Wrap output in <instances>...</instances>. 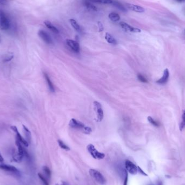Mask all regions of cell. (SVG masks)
I'll return each instance as SVG.
<instances>
[{
    "label": "cell",
    "instance_id": "cell-20",
    "mask_svg": "<svg viewBox=\"0 0 185 185\" xmlns=\"http://www.w3.org/2000/svg\"><path fill=\"white\" fill-rule=\"evenodd\" d=\"M69 22L71 23V26L73 27L74 29L76 30V32L80 33L81 32V28L80 26L78 24V23L76 22L75 20L70 19L69 20Z\"/></svg>",
    "mask_w": 185,
    "mask_h": 185
},
{
    "label": "cell",
    "instance_id": "cell-14",
    "mask_svg": "<svg viewBox=\"0 0 185 185\" xmlns=\"http://www.w3.org/2000/svg\"><path fill=\"white\" fill-rule=\"evenodd\" d=\"M127 6L129 9H131L133 11H135V12L144 13L145 11L144 9L141 6H137V5H135L131 4V3H127Z\"/></svg>",
    "mask_w": 185,
    "mask_h": 185
},
{
    "label": "cell",
    "instance_id": "cell-5",
    "mask_svg": "<svg viewBox=\"0 0 185 185\" xmlns=\"http://www.w3.org/2000/svg\"><path fill=\"white\" fill-rule=\"evenodd\" d=\"M125 167L128 173L132 175H135L138 172V167L130 160H127L126 161Z\"/></svg>",
    "mask_w": 185,
    "mask_h": 185
},
{
    "label": "cell",
    "instance_id": "cell-22",
    "mask_svg": "<svg viewBox=\"0 0 185 185\" xmlns=\"http://www.w3.org/2000/svg\"><path fill=\"white\" fill-rule=\"evenodd\" d=\"M42 171L44 174V177H46L47 179L50 180L51 177V171L50 170V169L47 167V166H44L42 167Z\"/></svg>",
    "mask_w": 185,
    "mask_h": 185
},
{
    "label": "cell",
    "instance_id": "cell-31",
    "mask_svg": "<svg viewBox=\"0 0 185 185\" xmlns=\"http://www.w3.org/2000/svg\"><path fill=\"white\" fill-rule=\"evenodd\" d=\"M13 55H7L5 56V57L3 59V61L5 62H8L10 61L11 59H13Z\"/></svg>",
    "mask_w": 185,
    "mask_h": 185
},
{
    "label": "cell",
    "instance_id": "cell-9",
    "mask_svg": "<svg viewBox=\"0 0 185 185\" xmlns=\"http://www.w3.org/2000/svg\"><path fill=\"white\" fill-rule=\"evenodd\" d=\"M38 34V36L42 39V40H44V42L47 44H53V41L50 36L45 31L43 30H39Z\"/></svg>",
    "mask_w": 185,
    "mask_h": 185
},
{
    "label": "cell",
    "instance_id": "cell-18",
    "mask_svg": "<svg viewBox=\"0 0 185 185\" xmlns=\"http://www.w3.org/2000/svg\"><path fill=\"white\" fill-rule=\"evenodd\" d=\"M22 126H23V133L25 134V135L26 136V140L29 143L31 141V136H32L31 132H30V131L28 129L27 127L26 126L23 125Z\"/></svg>",
    "mask_w": 185,
    "mask_h": 185
},
{
    "label": "cell",
    "instance_id": "cell-16",
    "mask_svg": "<svg viewBox=\"0 0 185 185\" xmlns=\"http://www.w3.org/2000/svg\"><path fill=\"white\" fill-rule=\"evenodd\" d=\"M44 23L45 25L51 31H52L53 33H55V34H58L59 33V30L57 29V28L55 27L53 25L52 23L49 21H45Z\"/></svg>",
    "mask_w": 185,
    "mask_h": 185
},
{
    "label": "cell",
    "instance_id": "cell-35",
    "mask_svg": "<svg viewBox=\"0 0 185 185\" xmlns=\"http://www.w3.org/2000/svg\"><path fill=\"white\" fill-rule=\"evenodd\" d=\"M3 161H4L3 158L2 157V155L1 154V153H0V162H3Z\"/></svg>",
    "mask_w": 185,
    "mask_h": 185
},
{
    "label": "cell",
    "instance_id": "cell-19",
    "mask_svg": "<svg viewBox=\"0 0 185 185\" xmlns=\"http://www.w3.org/2000/svg\"><path fill=\"white\" fill-rule=\"evenodd\" d=\"M89 2H92L95 3L104 4V5H113L114 0H84Z\"/></svg>",
    "mask_w": 185,
    "mask_h": 185
},
{
    "label": "cell",
    "instance_id": "cell-38",
    "mask_svg": "<svg viewBox=\"0 0 185 185\" xmlns=\"http://www.w3.org/2000/svg\"><path fill=\"white\" fill-rule=\"evenodd\" d=\"M183 12H184V13L185 14V8L184 9V10H183Z\"/></svg>",
    "mask_w": 185,
    "mask_h": 185
},
{
    "label": "cell",
    "instance_id": "cell-21",
    "mask_svg": "<svg viewBox=\"0 0 185 185\" xmlns=\"http://www.w3.org/2000/svg\"><path fill=\"white\" fill-rule=\"evenodd\" d=\"M108 17H109V19L113 22H117L120 19V15L114 12H112L111 14H109Z\"/></svg>",
    "mask_w": 185,
    "mask_h": 185
},
{
    "label": "cell",
    "instance_id": "cell-34",
    "mask_svg": "<svg viewBox=\"0 0 185 185\" xmlns=\"http://www.w3.org/2000/svg\"><path fill=\"white\" fill-rule=\"evenodd\" d=\"M8 2V0H0V5H5Z\"/></svg>",
    "mask_w": 185,
    "mask_h": 185
},
{
    "label": "cell",
    "instance_id": "cell-4",
    "mask_svg": "<svg viewBox=\"0 0 185 185\" xmlns=\"http://www.w3.org/2000/svg\"><path fill=\"white\" fill-rule=\"evenodd\" d=\"M10 27V21L3 12L0 11V29L7 30Z\"/></svg>",
    "mask_w": 185,
    "mask_h": 185
},
{
    "label": "cell",
    "instance_id": "cell-10",
    "mask_svg": "<svg viewBox=\"0 0 185 185\" xmlns=\"http://www.w3.org/2000/svg\"><path fill=\"white\" fill-rule=\"evenodd\" d=\"M11 129L14 131V132L16 133L17 140H18L21 143H22V144H24L25 146L28 147V142L27 141V140H26V139H24V138L21 136V135L20 133L18 131V129H17V127L15 126H11Z\"/></svg>",
    "mask_w": 185,
    "mask_h": 185
},
{
    "label": "cell",
    "instance_id": "cell-1",
    "mask_svg": "<svg viewBox=\"0 0 185 185\" xmlns=\"http://www.w3.org/2000/svg\"><path fill=\"white\" fill-rule=\"evenodd\" d=\"M89 174L91 177H92L96 181L98 182L101 185H104L106 182L105 177L102 174H101L100 171L95 169H89Z\"/></svg>",
    "mask_w": 185,
    "mask_h": 185
},
{
    "label": "cell",
    "instance_id": "cell-28",
    "mask_svg": "<svg viewBox=\"0 0 185 185\" xmlns=\"http://www.w3.org/2000/svg\"><path fill=\"white\" fill-rule=\"evenodd\" d=\"M147 119H148V121L151 124H152L155 127H159V126L160 125H159V123H157L156 121L154 120L151 117H148Z\"/></svg>",
    "mask_w": 185,
    "mask_h": 185
},
{
    "label": "cell",
    "instance_id": "cell-23",
    "mask_svg": "<svg viewBox=\"0 0 185 185\" xmlns=\"http://www.w3.org/2000/svg\"><path fill=\"white\" fill-rule=\"evenodd\" d=\"M112 5L114 6L115 7H117V9H120L121 11H127L126 9L125 8V7L123 6L121 3L119 2V1H117V0H114V2H113V3Z\"/></svg>",
    "mask_w": 185,
    "mask_h": 185
},
{
    "label": "cell",
    "instance_id": "cell-39",
    "mask_svg": "<svg viewBox=\"0 0 185 185\" xmlns=\"http://www.w3.org/2000/svg\"></svg>",
    "mask_w": 185,
    "mask_h": 185
},
{
    "label": "cell",
    "instance_id": "cell-7",
    "mask_svg": "<svg viewBox=\"0 0 185 185\" xmlns=\"http://www.w3.org/2000/svg\"><path fill=\"white\" fill-rule=\"evenodd\" d=\"M66 44L73 52L75 53H79L80 48L78 42L72 40H67Z\"/></svg>",
    "mask_w": 185,
    "mask_h": 185
},
{
    "label": "cell",
    "instance_id": "cell-17",
    "mask_svg": "<svg viewBox=\"0 0 185 185\" xmlns=\"http://www.w3.org/2000/svg\"><path fill=\"white\" fill-rule=\"evenodd\" d=\"M105 39H106V40L107 41V42L109 43V44H114V45H115V44H117V42L116 41V40H115V39L113 37V36H112L111 34H109V33H106V35H105Z\"/></svg>",
    "mask_w": 185,
    "mask_h": 185
},
{
    "label": "cell",
    "instance_id": "cell-37",
    "mask_svg": "<svg viewBox=\"0 0 185 185\" xmlns=\"http://www.w3.org/2000/svg\"><path fill=\"white\" fill-rule=\"evenodd\" d=\"M177 2H185V0H176Z\"/></svg>",
    "mask_w": 185,
    "mask_h": 185
},
{
    "label": "cell",
    "instance_id": "cell-13",
    "mask_svg": "<svg viewBox=\"0 0 185 185\" xmlns=\"http://www.w3.org/2000/svg\"><path fill=\"white\" fill-rule=\"evenodd\" d=\"M69 125L71 128L82 129L85 127L84 124H83L81 122H79L78 121H77L75 119H71L70 122L69 123Z\"/></svg>",
    "mask_w": 185,
    "mask_h": 185
},
{
    "label": "cell",
    "instance_id": "cell-15",
    "mask_svg": "<svg viewBox=\"0 0 185 185\" xmlns=\"http://www.w3.org/2000/svg\"><path fill=\"white\" fill-rule=\"evenodd\" d=\"M44 78L46 80L47 83L48 84V86L49 87V89L52 92H55V88L54 85L53 84L50 79L49 78L48 75L46 73H44Z\"/></svg>",
    "mask_w": 185,
    "mask_h": 185
},
{
    "label": "cell",
    "instance_id": "cell-11",
    "mask_svg": "<svg viewBox=\"0 0 185 185\" xmlns=\"http://www.w3.org/2000/svg\"><path fill=\"white\" fill-rule=\"evenodd\" d=\"M169 76V73L168 69L166 68L163 71L162 77L161 79L158 80V81H156V82L158 84H165L168 80Z\"/></svg>",
    "mask_w": 185,
    "mask_h": 185
},
{
    "label": "cell",
    "instance_id": "cell-24",
    "mask_svg": "<svg viewBox=\"0 0 185 185\" xmlns=\"http://www.w3.org/2000/svg\"><path fill=\"white\" fill-rule=\"evenodd\" d=\"M38 177L40 180H41L42 185H49L48 180L47 179L46 177H44L43 174H41V173H39L38 174Z\"/></svg>",
    "mask_w": 185,
    "mask_h": 185
},
{
    "label": "cell",
    "instance_id": "cell-6",
    "mask_svg": "<svg viewBox=\"0 0 185 185\" xmlns=\"http://www.w3.org/2000/svg\"><path fill=\"white\" fill-rule=\"evenodd\" d=\"M0 169H2L5 171L11 172L12 174L13 173L18 176L20 175V172L14 166L7 165H5V164H1Z\"/></svg>",
    "mask_w": 185,
    "mask_h": 185
},
{
    "label": "cell",
    "instance_id": "cell-33",
    "mask_svg": "<svg viewBox=\"0 0 185 185\" xmlns=\"http://www.w3.org/2000/svg\"><path fill=\"white\" fill-rule=\"evenodd\" d=\"M98 24L99 29V32H101L102 31L104 30V26L102 25V23L100 22H98Z\"/></svg>",
    "mask_w": 185,
    "mask_h": 185
},
{
    "label": "cell",
    "instance_id": "cell-12",
    "mask_svg": "<svg viewBox=\"0 0 185 185\" xmlns=\"http://www.w3.org/2000/svg\"><path fill=\"white\" fill-rule=\"evenodd\" d=\"M16 144L18 148V155L17 158V161H21L22 160V158L25 154V150L21 145V143L17 139L16 140Z\"/></svg>",
    "mask_w": 185,
    "mask_h": 185
},
{
    "label": "cell",
    "instance_id": "cell-29",
    "mask_svg": "<svg viewBox=\"0 0 185 185\" xmlns=\"http://www.w3.org/2000/svg\"><path fill=\"white\" fill-rule=\"evenodd\" d=\"M138 79H139V81H140L143 83H148V80L144 76H143L142 74H139L138 75Z\"/></svg>",
    "mask_w": 185,
    "mask_h": 185
},
{
    "label": "cell",
    "instance_id": "cell-2",
    "mask_svg": "<svg viewBox=\"0 0 185 185\" xmlns=\"http://www.w3.org/2000/svg\"><path fill=\"white\" fill-rule=\"evenodd\" d=\"M87 150L89 153L90 154L92 155V158L95 159L101 160L103 159L105 155L102 153L99 152L98 150H96V147L94 145L92 144H88L87 147Z\"/></svg>",
    "mask_w": 185,
    "mask_h": 185
},
{
    "label": "cell",
    "instance_id": "cell-8",
    "mask_svg": "<svg viewBox=\"0 0 185 185\" xmlns=\"http://www.w3.org/2000/svg\"><path fill=\"white\" fill-rule=\"evenodd\" d=\"M120 25L123 29L126 32L133 33H140L141 32V30L139 28L132 27L131 26L128 25L126 22H121L120 23Z\"/></svg>",
    "mask_w": 185,
    "mask_h": 185
},
{
    "label": "cell",
    "instance_id": "cell-26",
    "mask_svg": "<svg viewBox=\"0 0 185 185\" xmlns=\"http://www.w3.org/2000/svg\"><path fill=\"white\" fill-rule=\"evenodd\" d=\"M180 130L182 131L184 128H185V109L182 112V121L180 123Z\"/></svg>",
    "mask_w": 185,
    "mask_h": 185
},
{
    "label": "cell",
    "instance_id": "cell-3",
    "mask_svg": "<svg viewBox=\"0 0 185 185\" xmlns=\"http://www.w3.org/2000/svg\"><path fill=\"white\" fill-rule=\"evenodd\" d=\"M93 105H94V109L97 116L96 121L98 123H100L104 119V111L102 108V106L98 101H94L93 102Z\"/></svg>",
    "mask_w": 185,
    "mask_h": 185
},
{
    "label": "cell",
    "instance_id": "cell-36",
    "mask_svg": "<svg viewBox=\"0 0 185 185\" xmlns=\"http://www.w3.org/2000/svg\"><path fill=\"white\" fill-rule=\"evenodd\" d=\"M61 185H68V183H66V182H65V181H63L62 183H61Z\"/></svg>",
    "mask_w": 185,
    "mask_h": 185
},
{
    "label": "cell",
    "instance_id": "cell-27",
    "mask_svg": "<svg viewBox=\"0 0 185 185\" xmlns=\"http://www.w3.org/2000/svg\"><path fill=\"white\" fill-rule=\"evenodd\" d=\"M57 142H58V144L59 145V146H60L61 148H62L63 150H67V151L70 150L69 147H68L67 145H66L62 141H61V140H58Z\"/></svg>",
    "mask_w": 185,
    "mask_h": 185
},
{
    "label": "cell",
    "instance_id": "cell-25",
    "mask_svg": "<svg viewBox=\"0 0 185 185\" xmlns=\"http://www.w3.org/2000/svg\"><path fill=\"white\" fill-rule=\"evenodd\" d=\"M83 4H84V6H86L87 8L89 9L92 10V11H96L98 10L97 8L96 7V6L93 5L92 4L90 3L89 1H84Z\"/></svg>",
    "mask_w": 185,
    "mask_h": 185
},
{
    "label": "cell",
    "instance_id": "cell-30",
    "mask_svg": "<svg viewBox=\"0 0 185 185\" xmlns=\"http://www.w3.org/2000/svg\"><path fill=\"white\" fill-rule=\"evenodd\" d=\"M82 130H83V132L84 134H89L92 131L91 128L89 127H87V126H85L84 128L82 129Z\"/></svg>",
    "mask_w": 185,
    "mask_h": 185
},
{
    "label": "cell",
    "instance_id": "cell-32",
    "mask_svg": "<svg viewBox=\"0 0 185 185\" xmlns=\"http://www.w3.org/2000/svg\"><path fill=\"white\" fill-rule=\"evenodd\" d=\"M128 173H127V171H126L125 178L124 179V181H123V185H128Z\"/></svg>",
    "mask_w": 185,
    "mask_h": 185
}]
</instances>
